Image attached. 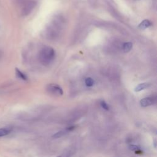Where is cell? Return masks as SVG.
Wrapping results in <instances>:
<instances>
[{"mask_svg":"<svg viewBox=\"0 0 157 157\" xmlns=\"http://www.w3.org/2000/svg\"><path fill=\"white\" fill-rule=\"evenodd\" d=\"M55 56V50L53 49L50 47H45L40 52L39 60L43 64L47 65L54 60Z\"/></svg>","mask_w":157,"mask_h":157,"instance_id":"cell-1","label":"cell"},{"mask_svg":"<svg viewBox=\"0 0 157 157\" xmlns=\"http://www.w3.org/2000/svg\"><path fill=\"white\" fill-rule=\"evenodd\" d=\"M47 90L48 92L54 96H62L63 93L62 88L56 84H50L47 86Z\"/></svg>","mask_w":157,"mask_h":157,"instance_id":"cell-2","label":"cell"},{"mask_svg":"<svg viewBox=\"0 0 157 157\" xmlns=\"http://www.w3.org/2000/svg\"><path fill=\"white\" fill-rule=\"evenodd\" d=\"M74 128H75V127H68L67 128H66L64 130H61V131H60V132H57L55 134H54L53 135V136H52V137H53L54 138H59V137H61L64 136L65 134H66L69 132H71V131H73Z\"/></svg>","mask_w":157,"mask_h":157,"instance_id":"cell-3","label":"cell"},{"mask_svg":"<svg viewBox=\"0 0 157 157\" xmlns=\"http://www.w3.org/2000/svg\"><path fill=\"white\" fill-rule=\"evenodd\" d=\"M155 101L153 98L151 97H148V98H144L142 99L140 101V104L141 106L142 107H148L152 105V104L154 103Z\"/></svg>","mask_w":157,"mask_h":157,"instance_id":"cell-4","label":"cell"},{"mask_svg":"<svg viewBox=\"0 0 157 157\" xmlns=\"http://www.w3.org/2000/svg\"><path fill=\"white\" fill-rule=\"evenodd\" d=\"M152 25V23L150 21H148V20H144V21H143L138 26V28L140 30H145L147 28H149V27Z\"/></svg>","mask_w":157,"mask_h":157,"instance_id":"cell-5","label":"cell"},{"mask_svg":"<svg viewBox=\"0 0 157 157\" xmlns=\"http://www.w3.org/2000/svg\"><path fill=\"white\" fill-rule=\"evenodd\" d=\"M149 86H150L149 83H140L138 85V86H137L136 87V88H134V91H136V92H139V91H141L149 87Z\"/></svg>","mask_w":157,"mask_h":157,"instance_id":"cell-6","label":"cell"},{"mask_svg":"<svg viewBox=\"0 0 157 157\" xmlns=\"http://www.w3.org/2000/svg\"><path fill=\"white\" fill-rule=\"evenodd\" d=\"M132 47H133V44L132 42H126L123 45V50L124 52L127 53V52H129L131 50H132Z\"/></svg>","mask_w":157,"mask_h":157,"instance_id":"cell-7","label":"cell"},{"mask_svg":"<svg viewBox=\"0 0 157 157\" xmlns=\"http://www.w3.org/2000/svg\"><path fill=\"white\" fill-rule=\"evenodd\" d=\"M11 132V129L8 128H0V137L6 136L10 134Z\"/></svg>","mask_w":157,"mask_h":157,"instance_id":"cell-8","label":"cell"},{"mask_svg":"<svg viewBox=\"0 0 157 157\" xmlns=\"http://www.w3.org/2000/svg\"><path fill=\"white\" fill-rule=\"evenodd\" d=\"M74 154V151L73 150H68L67 151L63 152L62 154L60 155L57 157H71Z\"/></svg>","mask_w":157,"mask_h":157,"instance_id":"cell-9","label":"cell"},{"mask_svg":"<svg viewBox=\"0 0 157 157\" xmlns=\"http://www.w3.org/2000/svg\"><path fill=\"white\" fill-rule=\"evenodd\" d=\"M16 75L18 78H21V79H22L23 81H27L28 79L27 76H26L25 74H24L22 72H21V71L17 69V68H16Z\"/></svg>","mask_w":157,"mask_h":157,"instance_id":"cell-10","label":"cell"},{"mask_svg":"<svg viewBox=\"0 0 157 157\" xmlns=\"http://www.w3.org/2000/svg\"><path fill=\"white\" fill-rule=\"evenodd\" d=\"M85 82H86V85L87 86V87H92L93 85H94V80L93 79V78H91L90 77H88L87 78H86V81H85Z\"/></svg>","mask_w":157,"mask_h":157,"instance_id":"cell-11","label":"cell"},{"mask_svg":"<svg viewBox=\"0 0 157 157\" xmlns=\"http://www.w3.org/2000/svg\"><path fill=\"white\" fill-rule=\"evenodd\" d=\"M100 106H101L102 108H103L104 109H105L106 110H108L109 109V105L104 101H101L100 102Z\"/></svg>","mask_w":157,"mask_h":157,"instance_id":"cell-12","label":"cell"},{"mask_svg":"<svg viewBox=\"0 0 157 157\" xmlns=\"http://www.w3.org/2000/svg\"><path fill=\"white\" fill-rule=\"evenodd\" d=\"M129 148L132 150H137V149H138V147H137L136 146H131L129 147Z\"/></svg>","mask_w":157,"mask_h":157,"instance_id":"cell-13","label":"cell"}]
</instances>
